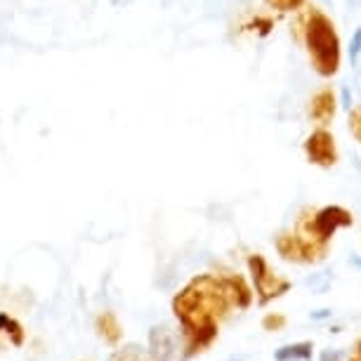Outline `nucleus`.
Returning <instances> with one entry per match:
<instances>
[{"mask_svg": "<svg viewBox=\"0 0 361 361\" xmlns=\"http://www.w3.org/2000/svg\"><path fill=\"white\" fill-rule=\"evenodd\" d=\"M231 307L220 276L199 274L173 298V312L182 326L187 354L206 352L220 333V322Z\"/></svg>", "mask_w": 361, "mask_h": 361, "instance_id": "f257e3e1", "label": "nucleus"}, {"mask_svg": "<svg viewBox=\"0 0 361 361\" xmlns=\"http://www.w3.org/2000/svg\"><path fill=\"white\" fill-rule=\"evenodd\" d=\"M300 29H302V43L307 47L312 69L322 78H333L343 62V47H340V36L333 19L322 8H310L300 22Z\"/></svg>", "mask_w": 361, "mask_h": 361, "instance_id": "f03ea898", "label": "nucleus"}, {"mask_svg": "<svg viewBox=\"0 0 361 361\" xmlns=\"http://www.w3.org/2000/svg\"><path fill=\"white\" fill-rule=\"evenodd\" d=\"M248 269H250V279H253L255 295H257V302L260 305H267L271 300L281 298L283 293L290 290L288 279L274 274V271L269 269L267 260H264L260 253L248 255Z\"/></svg>", "mask_w": 361, "mask_h": 361, "instance_id": "7ed1b4c3", "label": "nucleus"}, {"mask_svg": "<svg viewBox=\"0 0 361 361\" xmlns=\"http://www.w3.org/2000/svg\"><path fill=\"white\" fill-rule=\"evenodd\" d=\"M149 345H152V359L154 361H187V347L185 338L170 326H154L149 333Z\"/></svg>", "mask_w": 361, "mask_h": 361, "instance_id": "20e7f679", "label": "nucleus"}, {"mask_svg": "<svg viewBox=\"0 0 361 361\" xmlns=\"http://www.w3.org/2000/svg\"><path fill=\"white\" fill-rule=\"evenodd\" d=\"M302 149H305V156L312 166L317 168H324L329 170L338 163V145H336V137L333 133H329L326 128H317L314 133L307 135V140L302 142Z\"/></svg>", "mask_w": 361, "mask_h": 361, "instance_id": "39448f33", "label": "nucleus"}, {"mask_svg": "<svg viewBox=\"0 0 361 361\" xmlns=\"http://www.w3.org/2000/svg\"><path fill=\"white\" fill-rule=\"evenodd\" d=\"M338 97L333 92L331 85H324L310 97V106H307V114L310 118L314 121L319 128H326L331 126V121L336 118V111H338Z\"/></svg>", "mask_w": 361, "mask_h": 361, "instance_id": "423d86ee", "label": "nucleus"}, {"mask_svg": "<svg viewBox=\"0 0 361 361\" xmlns=\"http://www.w3.org/2000/svg\"><path fill=\"white\" fill-rule=\"evenodd\" d=\"M220 281L224 286V293L229 298V305L236 310H248L253 305V290L248 288L246 279L241 274H222Z\"/></svg>", "mask_w": 361, "mask_h": 361, "instance_id": "0eeeda50", "label": "nucleus"}, {"mask_svg": "<svg viewBox=\"0 0 361 361\" xmlns=\"http://www.w3.org/2000/svg\"><path fill=\"white\" fill-rule=\"evenodd\" d=\"M97 333L99 338L109 345H116L121 338H123V329H121L118 319H116L114 312H102L97 317Z\"/></svg>", "mask_w": 361, "mask_h": 361, "instance_id": "6e6552de", "label": "nucleus"}, {"mask_svg": "<svg viewBox=\"0 0 361 361\" xmlns=\"http://www.w3.org/2000/svg\"><path fill=\"white\" fill-rule=\"evenodd\" d=\"M274 243H276L279 255H281L283 260L305 264L302 250H300V243H298V238H295V234H293V231H283V234H279Z\"/></svg>", "mask_w": 361, "mask_h": 361, "instance_id": "1a4fd4ad", "label": "nucleus"}, {"mask_svg": "<svg viewBox=\"0 0 361 361\" xmlns=\"http://www.w3.org/2000/svg\"><path fill=\"white\" fill-rule=\"evenodd\" d=\"M312 343H295V345H286L276 352V361H307L312 359Z\"/></svg>", "mask_w": 361, "mask_h": 361, "instance_id": "9d476101", "label": "nucleus"}, {"mask_svg": "<svg viewBox=\"0 0 361 361\" xmlns=\"http://www.w3.org/2000/svg\"><path fill=\"white\" fill-rule=\"evenodd\" d=\"M0 333H5V336L10 338L12 345H22L24 343V329L8 314H0Z\"/></svg>", "mask_w": 361, "mask_h": 361, "instance_id": "9b49d317", "label": "nucleus"}, {"mask_svg": "<svg viewBox=\"0 0 361 361\" xmlns=\"http://www.w3.org/2000/svg\"><path fill=\"white\" fill-rule=\"evenodd\" d=\"M109 361H154V359H152V354L142 350L140 345H128L123 350L114 352Z\"/></svg>", "mask_w": 361, "mask_h": 361, "instance_id": "f8f14e48", "label": "nucleus"}, {"mask_svg": "<svg viewBox=\"0 0 361 361\" xmlns=\"http://www.w3.org/2000/svg\"><path fill=\"white\" fill-rule=\"evenodd\" d=\"M347 128H350L354 142L361 147V104H352L347 109Z\"/></svg>", "mask_w": 361, "mask_h": 361, "instance_id": "ddd939ff", "label": "nucleus"}, {"mask_svg": "<svg viewBox=\"0 0 361 361\" xmlns=\"http://www.w3.org/2000/svg\"><path fill=\"white\" fill-rule=\"evenodd\" d=\"M331 283H333L331 271H319V274H312L307 281H305V286H307L312 293H326L331 288Z\"/></svg>", "mask_w": 361, "mask_h": 361, "instance_id": "4468645a", "label": "nucleus"}, {"mask_svg": "<svg viewBox=\"0 0 361 361\" xmlns=\"http://www.w3.org/2000/svg\"><path fill=\"white\" fill-rule=\"evenodd\" d=\"M264 3L276 12H298L307 5V0H264Z\"/></svg>", "mask_w": 361, "mask_h": 361, "instance_id": "2eb2a0df", "label": "nucleus"}, {"mask_svg": "<svg viewBox=\"0 0 361 361\" xmlns=\"http://www.w3.org/2000/svg\"><path fill=\"white\" fill-rule=\"evenodd\" d=\"M359 57H361V26H357L350 38V64L357 69L359 66Z\"/></svg>", "mask_w": 361, "mask_h": 361, "instance_id": "dca6fc26", "label": "nucleus"}, {"mask_svg": "<svg viewBox=\"0 0 361 361\" xmlns=\"http://www.w3.org/2000/svg\"><path fill=\"white\" fill-rule=\"evenodd\" d=\"M264 331H281L286 326V317L283 314H267L262 319Z\"/></svg>", "mask_w": 361, "mask_h": 361, "instance_id": "f3484780", "label": "nucleus"}, {"mask_svg": "<svg viewBox=\"0 0 361 361\" xmlns=\"http://www.w3.org/2000/svg\"><path fill=\"white\" fill-rule=\"evenodd\" d=\"M340 104H343L345 109H350L352 106V92H350V85H343V102H340Z\"/></svg>", "mask_w": 361, "mask_h": 361, "instance_id": "a211bd4d", "label": "nucleus"}, {"mask_svg": "<svg viewBox=\"0 0 361 361\" xmlns=\"http://www.w3.org/2000/svg\"><path fill=\"white\" fill-rule=\"evenodd\" d=\"M354 85H357V92L361 94V69L357 66V76H354Z\"/></svg>", "mask_w": 361, "mask_h": 361, "instance_id": "6ab92c4d", "label": "nucleus"}, {"mask_svg": "<svg viewBox=\"0 0 361 361\" xmlns=\"http://www.w3.org/2000/svg\"><path fill=\"white\" fill-rule=\"evenodd\" d=\"M312 317H314V319H326V317H331V312L329 310H319L317 314H312Z\"/></svg>", "mask_w": 361, "mask_h": 361, "instance_id": "aec40b11", "label": "nucleus"}, {"mask_svg": "<svg viewBox=\"0 0 361 361\" xmlns=\"http://www.w3.org/2000/svg\"><path fill=\"white\" fill-rule=\"evenodd\" d=\"M324 5H329V8H333V0H322Z\"/></svg>", "mask_w": 361, "mask_h": 361, "instance_id": "412c9836", "label": "nucleus"}, {"mask_svg": "<svg viewBox=\"0 0 361 361\" xmlns=\"http://www.w3.org/2000/svg\"><path fill=\"white\" fill-rule=\"evenodd\" d=\"M354 264H357V267H361V260H359V257H357V260H354Z\"/></svg>", "mask_w": 361, "mask_h": 361, "instance_id": "4be33fe9", "label": "nucleus"}, {"mask_svg": "<svg viewBox=\"0 0 361 361\" xmlns=\"http://www.w3.org/2000/svg\"><path fill=\"white\" fill-rule=\"evenodd\" d=\"M359 361H361V340H359Z\"/></svg>", "mask_w": 361, "mask_h": 361, "instance_id": "5701e85b", "label": "nucleus"}, {"mask_svg": "<svg viewBox=\"0 0 361 361\" xmlns=\"http://www.w3.org/2000/svg\"><path fill=\"white\" fill-rule=\"evenodd\" d=\"M350 361H359V359H350Z\"/></svg>", "mask_w": 361, "mask_h": 361, "instance_id": "b1692460", "label": "nucleus"}]
</instances>
